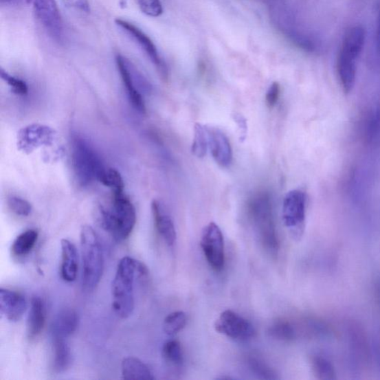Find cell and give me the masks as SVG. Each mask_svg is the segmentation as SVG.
Returning a JSON list of instances; mask_svg holds the SVG:
<instances>
[{
	"instance_id": "obj_26",
	"label": "cell",
	"mask_w": 380,
	"mask_h": 380,
	"mask_svg": "<svg viewBox=\"0 0 380 380\" xmlns=\"http://www.w3.org/2000/svg\"><path fill=\"white\" fill-rule=\"evenodd\" d=\"M187 322L186 313L183 311H175L164 319L163 329L166 335L174 336L186 326Z\"/></svg>"
},
{
	"instance_id": "obj_33",
	"label": "cell",
	"mask_w": 380,
	"mask_h": 380,
	"mask_svg": "<svg viewBox=\"0 0 380 380\" xmlns=\"http://www.w3.org/2000/svg\"><path fill=\"white\" fill-rule=\"evenodd\" d=\"M280 85L278 82H273L269 87L265 96L266 104L269 108L273 109L276 106L280 96Z\"/></svg>"
},
{
	"instance_id": "obj_38",
	"label": "cell",
	"mask_w": 380,
	"mask_h": 380,
	"mask_svg": "<svg viewBox=\"0 0 380 380\" xmlns=\"http://www.w3.org/2000/svg\"><path fill=\"white\" fill-rule=\"evenodd\" d=\"M23 0H0V3L2 5H19L22 3Z\"/></svg>"
},
{
	"instance_id": "obj_31",
	"label": "cell",
	"mask_w": 380,
	"mask_h": 380,
	"mask_svg": "<svg viewBox=\"0 0 380 380\" xmlns=\"http://www.w3.org/2000/svg\"><path fill=\"white\" fill-rule=\"evenodd\" d=\"M8 203L9 208L17 216H27L31 214V203L23 199L12 197L8 199Z\"/></svg>"
},
{
	"instance_id": "obj_23",
	"label": "cell",
	"mask_w": 380,
	"mask_h": 380,
	"mask_svg": "<svg viewBox=\"0 0 380 380\" xmlns=\"http://www.w3.org/2000/svg\"><path fill=\"white\" fill-rule=\"evenodd\" d=\"M209 146L208 134L207 127L200 123L194 126V137L192 144V153L198 157L203 159L207 154Z\"/></svg>"
},
{
	"instance_id": "obj_14",
	"label": "cell",
	"mask_w": 380,
	"mask_h": 380,
	"mask_svg": "<svg viewBox=\"0 0 380 380\" xmlns=\"http://www.w3.org/2000/svg\"><path fill=\"white\" fill-rule=\"evenodd\" d=\"M26 309L27 303L22 294L3 287L0 289V311L8 320H21Z\"/></svg>"
},
{
	"instance_id": "obj_35",
	"label": "cell",
	"mask_w": 380,
	"mask_h": 380,
	"mask_svg": "<svg viewBox=\"0 0 380 380\" xmlns=\"http://www.w3.org/2000/svg\"><path fill=\"white\" fill-rule=\"evenodd\" d=\"M69 7L76 9L83 13L90 12L89 0H63Z\"/></svg>"
},
{
	"instance_id": "obj_27",
	"label": "cell",
	"mask_w": 380,
	"mask_h": 380,
	"mask_svg": "<svg viewBox=\"0 0 380 380\" xmlns=\"http://www.w3.org/2000/svg\"><path fill=\"white\" fill-rule=\"evenodd\" d=\"M162 355L166 363L173 366H181L183 361L181 343L177 340L166 342L162 348Z\"/></svg>"
},
{
	"instance_id": "obj_2",
	"label": "cell",
	"mask_w": 380,
	"mask_h": 380,
	"mask_svg": "<svg viewBox=\"0 0 380 380\" xmlns=\"http://www.w3.org/2000/svg\"><path fill=\"white\" fill-rule=\"evenodd\" d=\"M366 38V32L361 25L350 27L343 36L337 60V71L341 87L346 93H349L355 85L357 63Z\"/></svg>"
},
{
	"instance_id": "obj_6",
	"label": "cell",
	"mask_w": 380,
	"mask_h": 380,
	"mask_svg": "<svg viewBox=\"0 0 380 380\" xmlns=\"http://www.w3.org/2000/svg\"><path fill=\"white\" fill-rule=\"evenodd\" d=\"M250 216H252L258 242L267 253L276 256L279 252L280 242L270 203L264 198L254 201L250 207Z\"/></svg>"
},
{
	"instance_id": "obj_28",
	"label": "cell",
	"mask_w": 380,
	"mask_h": 380,
	"mask_svg": "<svg viewBox=\"0 0 380 380\" xmlns=\"http://www.w3.org/2000/svg\"><path fill=\"white\" fill-rule=\"evenodd\" d=\"M247 364L253 374L263 379H277L275 370L269 366L262 359L254 356L248 357Z\"/></svg>"
},
{
	"instance_id": "obj_29",
	"label": "cell",
	"mask_w": 380,
	"mask_h": 380,
	"mask_svg": "<svg viewBox=\"0 0 380 380\" xmlns=\"http://www.w3.org/2000/svg\"><path fill=\"white\" fill-rule=\"evenodd\" d=\"M98 181L112 189L113 192H124V183L122 176L115 169L106 168Z\"/></svg>"
},
{
	"instance_id": "obj_7",
	"label": "cell",
	"mask_w": 380,
	"mask_h": 380,
	"mask_svg": "<svg viewBox=\"0 0 380 380\" xmlns=\"http://www.w3.org/2000/svg\"><path fill=\"white\" fill-rule=\"evenodd\" d=\"M306 202L307 197L300 190H293L286 194L282 205V220L293 238L300 240L305 227Z\"/></svg>"
},
{
	"instance_id": "obj_10",
	"label": "cell",
	"mask_w": 380,
	"mask_h": 380,
	"mask_svg": "<svg viewBox=\"0 0 380 380\" xmlns=\"http://www.w3.org/2000/svg\"><path fill=\"white\" fill-rule=\"evenodd\" d=\"M57 138V133L52 127L40 124L26 126L17 135V148L21 152L30 155L42 146H51Z\"/></svg>"
},
{
	"instance_id": "obj_12",
	"label": "cell",
	"mask_w": 380,
	"mask_h": 380,
	"mask_svg": "<svg viewBox=\"0 0 380 380\" xmlns=\"http://www.w3.org/2000/svg\"><path fill=\"white\" fill-rule=\"evenodd\" d=\"M116 25L120 27L128 36L139 45L153 63L157 69L159 70L160 75L164 80L168 78V70L164 61L160 57V54L156 48L155 45L150 39V36L146 35L138 27L128 21L117 19Z\"/></svg>"
},
{
	"instance_id": "obj_30",
	"label": "cell",
	"mask_w": 380,
	"mask_h": 380,
	"mask_svg": "<svg viewBox=\"0 0 380 380\" xmlns=\"http://www.w3.org/2000/svg\"><path fill=\"white\" fill-rule=\"evenodd\" d=\"M1 78L10 87L13 93L17 96H25L29 92V88L23 80L12 76L3 69L0 71Z\"/></svg>"
},
{
	"instance_id": "obj_5",
	"label": "cell",
	"mask_w": 380,
	"mask_h": 380,
	"mask_svg": "<svg viewBox=\"0 0 380 380\" xmlns=\"http://www.w3.org/2000/svg\"><path fill=\"white\" fill-rule=\"evenodd\" d=\"M72 166L76 179L81 187L99 181L106 168L99 155L82 137H72Z\"/></svg>"
},
{
	"instance_id": "obj_16",
	"label": "cell",
	"mask_w": 380,
	"mask_h": 380,
	"mask_svg": "<svg viewBox=\"0 0 380 380\" xmlns=\"http://www.w3.org/2000/svg\"><path fill=\"white\" fill-rule=\"evenodd\" d=\"M79 317L76 311L64 309L52 322L51 335L52 339H67L78 327Z\"/></svg>"
},
{
	"instance_id": "obj_4",
	"label": "cell",
	"mask_w": 380,
	"mask_h": 380,
	"mask_svg": "<svg viewBox=\"0 0 380 380\" xmlns=\"http://www.w3.org/2000/svg\"><path fill=\"white\" fill-rule=\"evenodd\" d=\"M82 259V287L87 291L95 290L104 270V250L99 236L91 226H82L80 231Z\"/></svg>"
},
{
	"instance_id": "obj_21",
	"label": "cell",
	"mask_w": 380,
	"mask_h": 380,
	"mask_svg": "<svg viewBox=\"0 0 380 380\" xmlns=\"http://www.w3.org/2000/svg\"><path fill=\"white\" fill-rule=\"evenodd\" d=\"M53 346L52 369L54 373L61 374L66 372L71 364V348L66 339H53Z\"/></svg>"
},
{
	"instance_id": "obj_3",
	"label": "cell",
	"mask_w": 380,
	"mask_h": 380,
	"mask_svg": "<svg viewBox=\"0 0 380 380\" xmlns=\"http://www.w3.org/2000/svg\"><path fill=\"white\" fill-rule=\"evenodd\" d=\"M98 221L102 227L117 241L122 242L131 234L136 224V211L124 192H113V205L108 210L100 206Z\"/></svg>"
},
{
	"instance_id": "obj_22",
	"label": "cell",
	"mask_w": 380,
	"mask_h": 380,
	"mask_svg": "<svg viewBox=\"0 0 380 380\" xmlns=\"http://www.w3.org/2000/svg\"><path fill=\"white\" fill-rule=\"evenodd\" d=\"M38 239V231L29 230L23 232L14 240L12 246V252L16 256H25L29 254Z\"/></svg>"
},
{
	"instance_id": "obj_24",
	"label": "cell",
	"mask_w": 380,
	"mask_h": 380,
	"mask_svg": "<svg viewBox=\"0 0 380 380\" xmlns=\"http://www.w3.org/2000/svg\"><path fill=\"white\" fill-rule=\"evenodd\" d=\"M268 333L272 338L283 342L293 341L298 335L293 324L283 320L274 322L269 328Z\"/></svg>"
},
{
	"instance_id": "obj_18",
	"label": "cell",
	"mask_w": 380,
	"mask_h": 380,
	"mask_svg": "<svg viewBox=\"0 0 380 380\" xmlns=\"http://www.w3.org/2000/svg\"><path fill=\"white\" fill-rule=\"evenodd\" d=\"M60 275L65 282L76 281L78 271V256L76 247L70 241H61Z\"/></svg>"
},
{
	"instance_id": "obj_15",
	"label": "cell",
	"mask_w": 380,
	"mask_h": 380,
	"mask_svg": "<svg viewBox=\"0 0 380 380\" xmlns=\"http://www.w3.org/2000/svg\"><path fill=\"white\" fill-rule=\"evenodd\" d=\"M152 212L155 227L157 233L164 240L166 245L173 246L176 237V230L174 222L159 201H153L152 203Z\"/></svg>"
},
{
	"instance_id": "obj_13",
	"label": "cell",
	"mask_w": 380,
	"mask_h": 380,
	"mask_svg": "<svg viewBox=\"0 0 380 380\" xmlns=\"http://www.w3.org/2000/svg\"><path fill=\"white\" fill-rule=\"evenodd\" d=\"M210 149L213 159L222 168L233 161V150L226 135L218 128L207 127Z\"/></svg>"
},
{
	"instance_id": "obj_36",
	"label": "cell",
	"mask_w": 380,
	"mask_h": 380,
	"mask_svg": "<svg viewBox=\"0 0 380 380\" xmlns=\"http://www.w3.org/2000/svg\"><path fill=\"white\" fill-rule=\"evenodd\" d=\"M372 348L377 364L380 370V340L377 339L374 342Z\"/></svg>"
},
{
	"instance_id": "obj_32",
	"label": "cell",
	"mask_w": 380,
	"mask_h": 380,
	"mask_svg": "<svg viewBox=\"0 0 380 380\" xmlns=\"http://www.w3.org/2000/svg\"><path fill=\"white\" fill-rule=\"evenodd\" d=\"M141 11L147 16L157 17L163 14V7L160 0H137Z\"/></svg>"
},
{
	"instance_id": "obj_37",
	"label": "cell",
	"mask_w": 380,
	"mask_h": 380,
	"mask_svg": "<svg viewBox=\"0 0 380 380\" xmlns=\"http://www.w3.org/2000/svg\"><path fill=\"white\" fill-rule=\"evenodd\" d=\"M376 41L377 50L379 54H380V11L377 17Z\"/></svg>"
},
{
	"instance_id": "obj_8",
	"label": "cell",
	"mask_w": 380,
	"mask_h": 380,
	"mask_svg": "<svg viewBox=\"0 0 380 380\" xmlns=\"http://www.w3.org/2000/svg\"><path fill=\"white\" fill-rule=\"evenodd\" d=\"M202 252L206 260L216 272L223 270L225 264L224 236L215 222L203 228L200 241Z\"/></svg>"
},
{
	"instance_id": "obj_1",
	"label": "cell",
	"mask_w": 380,
	"mask_h": 380,
	"mask_svg": "<svg viewBox=\"0 0 380 380\" xmlns=\"http://www.w3.org/2000/svg\"><path fill=\"white\" fill-rule=\"evenodd\" d=\"M149 273L141 262L126 256L119 262L113 283V309L120 318L131 317L135 308L134 282L135 277Z\"/></svg>"
},
{
	"instance_id": "obj_19",
	"label": "cell",
	"mask_w": 380,
	"mask_h": 380,
	"mask_svg": "<svg viewBox=\"0 0 380 380\" xmlns=\"http://www.w3.org/2000/svg\"><path fill=\"white\" fill-rule=\"evenodd\" d=\"M45 324V306L43 300L34 296L31 301V308L27 321V333L30 339L38 337Z\"/></svg>"
},
{
	"instance_id": "obj_17",
	"label": "cell",
	"mask_w": 380,
	"mask_h": 380,
	"mask_svg": "<svg viewBox=\"0 0 380 380\" xmlns=\"http://www.w3.org/2000/svg\"><path fill=\"white\" fill-rule=\"evenodd\" d=\"M126 58L122 55L118 54L116 56V64L122 77L124 85L126 89L129 100H131L133 107L142 114L146 113L145 101L143 98L142 92L139 91L135 85L131 74H129Z\"/></svg>"
},
{
	"instance_id": "obj_34",
	"label": "cell",
	"mask_w": 380,
	"mask_h": 380,
	"mask_svg": "<svg viewBox=\"0 0 380 380\" xmlns=\"http://www.w3.org/2000/svg\"><path fill=\"white\" fill-rule=\"evenodd\" d=\"M234 120L238 126L239 140L240 142H245L247 135V123L246 118L239 114L235 113L233 115Z\"/></svg>"
},
{
	"instance_id": "obj_9",
	"label": "cell",
	"mask_w": 380,
	"mask_h": 380,
	"mask_svg": "<svg viewBox=\"0 0 380 380\" xmlns=\"http://www.w3.org/2000/svg\"><path fill=\"white\" fill-rule=\"evenodd\" d=\"M32 5L36 19L51 38L59 43L64 42V25L55 0H27Z\"/></svg>"
},
{
	"instance_id": "obj_20",
	"label": "cell",
	"mask_w": 380,
	"mask_h": 380,
	"mask_svg": "<svg viewBox=\"0 0 380 380\" xmlns=\"http://www.w3.org/2000/svg\"><path fill=\"white\" fill-rule=\"evenodd\" d=\"M122 377L126 380H153L151 370L143 361L135 357H127L122 361Z\"/></svg>"
},
{
	"instance_id": "obj_11",
	"label": "cell",
	"mask_w": 380,
	"mask_h": 380,
	"mask_svg": "<svg viewBox=\"0 0 380 380\" xmlns=\"http://www.w3.org/2000/svg\"><path fill=\"white\" fill-rule=\"evenodd\" d=\"M217 332L230 339L246 342L256 336L253 324L230 310L222 312L215 322Z\"/></svg>"
},
{
	"instance_id": "obj_25",
	"label": "cell",
	"mask_w": 380,
	"mask_h": 380,
	"mask_svg": "<svg viewBox=\"0 0 380 380\" xmlns=\"http://www.w3.org/2000/svg\"><path fill=\"white\" fill-rule=\"evenodd\" d=\"M311 364L313 373L317 379L322 380L337 379L335 368L328 359L322 356H314L311 359Z\"/></svg>"
}]
</instances>
